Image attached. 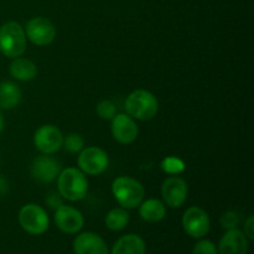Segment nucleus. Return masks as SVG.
I'll return each instance as SVG.
<instances>
[{"instance_id":"1","label":"nucleus","mask_w":254,"mask_h":254,"mask_svg":"<svg viewBox=\"0 0 254 254\" xmlns=\"http://www.w3.org/2000/svg\"><path fill=\"white\" fill-rule=\"evenodd\" d=\"M57 190L66 200L79 201L88 192V180L79 169L67 168L57 176Z\"/></svg>"},{"instance_id":"2","label":"nucleus","mask_w":254,"mask_h":254,"mask_svg":"<svg viewBox=\"0 0 254 254\" xmlns=\"http://www.w3.org/2000/svg\"><path fill=\"white\" fill-rule=\"evenodd\" d=\"M112 192L119 205L126 210L139 207L145 196L144 186L130 176H119L112 184Z\"/></svg>"},{"instance_id":"3","label":"nucleus","mask_w":254,"mask_h":254,"mask_svg":"<svg viewBox=\"0 0 254 254\" xmlns=\"http://www.w3.org/2000/svg\"><path fill=\"white\" fill-rule=\"evenodd\" d=\"M126 111L136 121H150L158 114L159 102L151 92L135 89L126 99Z\"/></svg>"},{"instance_id":"4","label":"nucleus","mask_w":254,"mask_h":254,"mask_svg":"<svg viewBox=\"0 0 254 254\" xmlns=\"http://www.w3.org/2000/svg\"><path fill=\"white\" fill-rule=\"evenodd\" d=\"M26 51V35L19 22L7 21L0 26V52L10 59H16Z\"/></svg>"},{"instance_id":"5","label":"nucleus","mask_w":254,"mask_h":254,"mask_svg":"<svg viewBox=\"0 0 254 254\" xmlns=\"http://www.w3.org/2000/svg\"><path fill=\"white\" fill-rule=\"evenodd\" d=\"M19 223L22 230L32 236L44 235L50 225L49 215L41 206L27 203L19 212Z\"/></svg>"},{"instance_id":"6","label":"nucleus","mask_w":254,"mask_h":254,"mask_svg":"<svg viewBox=\"0 0 254 254\" xmlns=\"http://www.w3.org/2000/svg\"><path fill=\"white\" fill-rule=\"evenodd\" d=\"M77 163L82 173L96 176L107 170L109 165V158L103 149L98 146H88L79 151Z\"/></svg>"},{"instance_id":"7","label":"nucleus","mask_w":254,"mask_h":254,"mask_svg":"<svg viewBox=\"0 0 254 254\" xmlns=\"http://www.w3.org/2000/svg\"><path fill=\"white\" fill-rule=\"evenodd\" d=\"M211 227L210 216L203 208L192 206L183 215V228L186 235L192 238H203Z\"/></svg>"},{"instance_id":"8","label":"nucleus","mask_w":254,"mask_h":254,"mask_svg":"<svg viewBox=\"0 0 254 254\" xmlns=\"http://www.w3.org/2000/svg\"><path fill=\"white\" fill-rule=\"evenodd\" d=\"M25 35L36 46H47L56 37V29L49 19L44 16L32 17L27 21Z\"/></svg>"},{"instance_id":"9","label":"nucleus","mask_w":254,"mask_h":254,"mask_svg":"<svg viewBox=\"0 0 254 254\" xmlns=\"http://www.w3.org/2000/svg\"><path fill=\"white\" fill-rule=\"evenodd\" d=\"M64 134L56 126L45 124L41 126L34 134V144L37 150L46 155L56 153L62 148Z\"/></svg>"},{"instance_id":"10","label":"nucleus","mask_w":254,"mask_h":254,"mask_svg":"<svg viewBox=\"0 0 254 254\" xmlns=\"http://www.w3.org/2000/svg\"><path fill=\"white\" fill-rule=\"evenodd\" d=\"M161 197L163 202L169 207H181L188 198V184L179 176L165 179L161 185Z\"/></svg>"},{"instance_id":"11","label":"nucleus","mask_w":254,"mask_h":254,"mask_svg":"<svg viewBox=\"0 0 254 254\" xmlns=\"http://www.w3.org/2000/svg\"><path fill=\"white\" fill-rule=\"evenodd\" d=\"M62 168L60 161H57L52 156L42 154L32 160L30 173H31L32 179L39 183L50 184L56 180Z\"/></svg>"},{"instance_id":"12","label":"nucleus","mask_w":254,"mask_h":254,"mask_svg":"<svg viewBox=\"0 0 254 254\" xmlns=\"http://www.w3.org/2000/svg\"><path fill=\"white\" fill-rule=\"evenodd\" d=\"M55 223L61 232L76 235L84 225L83 215L72 206L61 205L55 211Z\"/></svg>"},{"instance_id":"13","label":"nucleus","mask_w":254,"mask_h":254,"mask_svg":"<svg viewBox=\"0 0 254 254\" xmlns=\"http://www.w3.org/2000/svg\"><path fill=\"white\" fill-rule=\"evenodd\" d=\"M112 135L118 143L131 144L136 139L139 133L135 119L126 113L116 114L111 124Z\"/></svg>"},{"instance_id":"14","label":"nucleus","mask_w":254,"mask_h":254,"mask_svg":"<svg viewBox=\"0 0 254 254\" xmlns=\"http://www.w3.org/2000/svg\"><path fill=\"white\" fill-rule=\"evenodd\" d=\"M74 254H109L107 243L99 235L93 232H83L73 241Z\"/></svg>"},{"instance_id":"15","label":"nucleus","mask_w":254,"mask_h":254,"mask_svg":"<svg viewBox=\"0 0 254 254\" xmlns=\"http://www.w3.org/2000/svg\"><path fill=\"white\" fill-rule=\"evenodd\" d=\"M250 243L245 233L238 228L227 231L218 243V254H247Z\"/></svg>"},{"instance_id":"16","label":"nucleus","mask_w":254,"mask_h":254,"mask_svg":"<svg viewBox=\"0 0 254 254\" xmlns=\"http://www.w3.org/2000/svg\"><path fill=\"white\" fill-rule=\"evenodd\" d=\"M146 247L143 238L134 233L122 236L112 248L111 254H145Z\"/></svg>"},{"instance_id":"17","label":"nucleus","mask_w":254,"mask_h":254,"mask_svg":"<svg viewBox=\"0 0 254 254\" xmlns=\"http://www.w3.org/2000/svg\"><path fill=\"white\" fill-rule=\"evenodd\" d=\"M9 72L12 78H15L16 81L29 82L36 77L37 67L31 60L20 56L16 59H12V62L9 67Z\"/></svg>"},{"instance_id":"18","label":"nucleus","mask_w":254,"mask_h":254,"mask_svg":"<svg viewBox=\"0 0 254 254\" xmlns=\"http://www.w3.org/2000/svg\"><path fill=\"white\" fill-rule=\"evenodd\" d=\"M139 215L145 222L155 223L160 222L166 215L165 203L158 198H149L143 200V202L139 205Z\"/></svg>"},{"instance_id":"19","label":"nucleus","mask_w":254,"mask_h":254,"mask_svg":"<svg viewBox=\"0 0 254 254\" xmlns=\"http://www.w3.org/2000/svg\"><path fill=\"white\" fill-rule=\"evenodd\" d=\"M21 89L16 83L4 81L0 83V109H14L21 102Z\"/></svg>"},{"instance_id":"20","label":"nucleus","mask_w":254,"mask_h":254,"mask_svg":"<svg viewBox=\"0 0 254 254\" xmlns=\"http://www.w3.org/2000/svg\"><path fill=\"white\" fill-rule=\"evenodd\" d=\"M129 220H130V215H129L128 211L123 207H117L107 213L104 222H106L108 230L118 232V231L124 230L128 226Z\"/></svg>"},{"instance_id":"21","label":"nucleus","mask_w":254,"mask_h":254,"mask_svg":"<svg viewBox=\"0 0 254 254\" xmlns=\"http://www.w3.org/2000/svg\"><path fill=\"white\" fill-rule=\"evenodd\" d=\"M62 146H64V150L68 151V153L76 154L79 153V151L84 148V140L79 134L69 133L68 135L64 136Z\"/></svg>"},{"instance_id":"22","label":"nucleus","mask_w":254,"mask_h":254,"mask_svg":"<svg viewBox=\"0 0 254 254\" xmlns=\"http://www.w3.org/2000/svg\"><path fill=\"white\" fill-rule=\"evenodd\" d=\"M161 169L166 174L170 175H178L185 170V163L181 159L175 158V156H168L161 161Z\"/></svg>"},{"instance_id":"23","label":"nucleus","mask_w":254,"mask_h":254,"mask_svg":"<svg viewBox=\"0 0 254 254\" xmlns=\"http://www.w3.org/2000/svg\"><path fill=\"white\" fill-rule=\"evenodd\" d=\"M97 114L103 121H112L117 114V107L111 99H103L96 107Z\"/></svg>"},{"instance_id":"24","label":"nucleus","mask_w":254,"mask_h":254,"mask_svg":"<svg viewBox=\"0 0 254 254\" xmlns=\"http://www.w3.org/2000/svg\"><path fill=\"white\" fill-rule=\"evenodd\" d=\"M220 223L223 230H233V228H237L238 225H240V216L235 211H227V212L221 216Z\"/></svg>"},{"instance_id":"25","label":"nucleus","mask_w":254,"mask_h":254,"mask_svg":"<svg viewBox=\"0 0 254 254\" xmlns=\"http://www.w3.org/2000/svg\"><path fill=\"white\" fill-rule=\"evenodd\" d=\"M192 254H218V251L210 240H201L193 247Z\"/></svg>"},{"instance_id":"26","label":"nucleus","mask_w":254,"mask_h":254,"mask_svg":"<svg viewBox=\"0 0 254 254\" xmlns=\"http://www.w3.org/2000/svg\"><path fill=\"white\" fill-rule=\"evenodd\" d=\"M248 241L254 240V216H250L245 222V232Z\"/></svg>"},{"instance_id":"27","label":"nucleus","mask_w":254,"mask_h":254,"mask_svg":"<svg viewBox=\"0 0 254 254\" xmlns=\"http://www.w3.org/2000/svg\"><path fill=\"white\" fill-rule=\"evenodd\" d=\"M46 203L49 205V207L55 208V210H56L57 207H60L61 205H64V203H62V200L60 198V193H51V195L46 198Z\"/></svg>"},{"instance_id":"28","label":"nucleus","mask_w":254,"mask_h":254,"mask_svg":"<svg viewBox=\"0 0 254 254\" xmlns=\"http://www.w3.org/2000/svg\"><path fill=\"white\" fill-rule=\"evenodd\" d=\"M9 190V183L2 175H0V196H4Z\"/></svg>"},{"instance_id":"29","label":"nucleus","mask_w":254,"mask_h":254,"mask_svg":"<svg viewBox=\"0 0 254 254\" xmlns=\"http://www.w3.org/2000/svg\"><path fill=\"white\" fill-rule=\"evenodd\" d=\"M2 129H4V116H2V113L0 112V133L2 131Z\"/></svg>"}]
</instances>
